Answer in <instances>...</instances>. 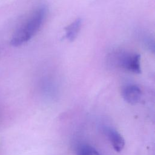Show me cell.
I'll return each mask as SVG.
<instances>
[{"mask_svg":"<svg viewBox=\"0 0 155 155\" xmlns=\"http://www.w3.org/2000/svg\"><path fill=\"white\" fill-rule=\"evenodd\" d=\"M47 12V8L45 5H41L36 8L14 33L10 40V44L14 47H18L28 41L42 25Z\"/></svg>","mask_w":155,"mask_h":155,"instance_id":"obj_1","label":"cell"},{"mask_svg":"<svg viewBox=\"0 0 155 155\" xmlns=\"http://www.w3.org/2000/svg\"><path fill=\"white\" fill-rule=\"evenodd\" d=\"M140 56L124 50L112 51L107 56V64L111 67L122 68L134 73H140Z\"/></svg>","mask_w":155,"mask_h":155,"instance_id":"obj_2","label":"cell"},{"mask_svg":"<svg viewBox=\"0 0 155 155\" xmlns=\"http://www.w3.org/2000/svg\"><path fill=\"white\" fill-rule=\"evenodd\" d=\"M122 94L124 99L130 104H136L139 102L142 96V91L136 85H126L122 90Z\"/></svg>","mask_w":155,"mask_h":155,"instance_id":"obj_3","label":"cell"},{"mask_svg":"<svg viewBox=\"0 0 155 155\" xmlns=\"http://www.w3.org/2000/svg\"><path fill=\"white\" fill-rule=\"evenodd\" d=\"M81 25L82 19L81 18L76 19L65 28V38L70 42L73 41L78 36L81 30Z\"/></svg>","mask_w":155,"mask_h":155,"instance_id":"obj_4","label":"cell"},{"mask_svg":"<svg viewBox=\"0 0 155 155\" xmlns=\"http://www.w3.org/2000/svg\"><path fill=\"white\" fill-rule=\"evenodd\" d=\"M108 134L114 150L117 152L121 151L125 146V140L121 134L112 129L109 130Z\"/></svg>","mask_w":155,"mask_h":155,"instance_id":"obj_5","label":"cell"},{"mask_svg":"<svg viewBox=\"0 0 155 155\" xmlns=\"http://www.w3.org/2000/svg\"><path fill=\"white\" fill-rule=\"evenodd\" d=\"M77 155H100L99 152L93 147L88 145H82L78 148Z\"/></svg>","mask_w":155,"mask_h":155,"instance_id":"obj_6","label":"cell"}]
</instances>
